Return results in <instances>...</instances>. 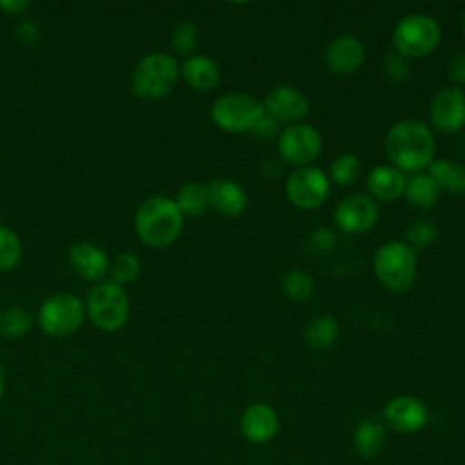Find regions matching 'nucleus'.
<instances>
[{
	"label": "nucleus",
	"mask_w": 465,
	"mask_h": 465,
	"mask_svg": "<svg viewBox=\"0 0 465 465\" xmlns=\"http://www.w3.org/2000/svg\"><path fill=\"white\" fill-rule=\"evenodd\" d=\"M385 154L401 173H420L434 162L436 140L427 124L405 118L391 125L385 134Z\"/></svg>",
	"instance_id": "obj_1"
},
{
	"label": "nucleus",
	"mask_w": 465,
	"mask_h": 465,
	"mask_svg": "<svg viewBox=\"0 0 465 465\" xmlns=\"http://www.w3.org/2000/svg\"><path fill=\"white\" fill-rule=\"evenodd\" d=\"M134 227L143 243L167 247L180 236L183 214L173 198L149 196L136 209Z\"/></svg>",
	"instance_id": "obj_2"
},
{
	"label": "nucleus",
	"mask_w": 465,
	"mask_h": 465,
	"mask_svg": "<svg viewBox=\"0 0 465 465\" xmlns=\"http://www.w3.org/2000/svg\"><path fill=\"white\" fill-rule=\"evenodd\" d=\"M178 78V62L163 51H153L142 56L134 65L131 74V91L142 102H156L174 89Z\"/></svg>",
	"instance_id": "obj_3"
},
{
	"label": "nucleus",
	"mask_w": 465,
	"mask_h": 465,
	"mask_svg": "<svg viewBox=\"0 0 465 465\" xmlns=\"http://www.w3.org/2000/svg\"><path fill=\"white\" fill-rule=\"evenodd\" d=\"M441 40L440 24L425 13H409L401 16L392 29L394 53L403 58H423L430 54Z\"/></svg>",
	"instance_id": "obj_4"
},
{
	"label": "nucleus",
	"mask_w": 465,
	"mask_h": 465,
	"mask_svg": "<svg viewBox=\"0 0 465 465\" xmlns=\"http://www.w3.org/2000/svg\"><path fill=\"white\" fill-rule=\"evenodd\" d=\"M374 274L380 283L392 292H405L416 278V256L405 242L383 243L372 260Z\"/></svg>",
	"instance_id": "obj_5"
},
{
	"label": "nucleus",
	"mask_w": 465,
	"mask_h": 465,
	"mask_svg": "<svg viewBox=\"0 0 465 465\" xmlns=\"http://www.w3.org/2000/svg\"><path fill=\"white\" fill-rule=\"evenodd\" d=\"M265 114L262 102L245 93H225L211 107V120L225 133H247L256 127Z\"/></svg>",
	"instance_id": "obj_6"
},
{
	"label": "nucleus",
	"mask_w": 465,
	"mask_h": 465,
	"mask_svg": "<svg viewBox=\"0 0 465 465\" xmlns=\"http://www.w3.org/2000/svg\"><path fill=\"white\" fill-rule=\"evenodd\" d=\"M87 312L98 329L118 331L127 322L129 300L120 285L100 282L87 294Z\"/></svg>",
	"instance_id": "obj_7"
},
{
	"label": "nucleus",
	"mask_w": 465,
	"mask_h": 465,
	"mask_svg": "<svg viewBox=\"0 0 465 465\" xmlns=\"http://www.w3.org/2000/svg\"><path fill=\"white\" fill-rule=\"evenodd\" d=\"M84 316L85 309L78 296L58 292L42 303L38 311V323L45 334L53 338H65L80 329Z\"/></svg>",
	"instance_id": "obj_8"
},
{
	"label": "nucleus",
	"mask_w": 465,
	"mask_h": 465,
	"mask_svg": "<svg viewBox=\"0 0 465 465\" xmlns=\"http://www.w3.org/2000/svg\"><path fill=\"white\" fill-rule=\"evenodd\" d=\"M278 153L280 156L298 167L311 165L322 153V134L314 125L292 124L287 125L278 134Z\"/></svg>",
	"instance_id": "obj_9"
},
{
	"label": "nucleus",
	"mask_w": 465,
	"mask_h": 465,
	"mask_svg": "<svg viewBox=\"0 0 465 465\" xmlns=\"http://www.w3.org/2000/svg\"><path fill=\"white\" fill-rule=\"evenodd\" d=\"M329 178L327 174L314 167H298L294 169L285 183V193L289 202L298 209H316L329 196Z\"/></svg>",
	"instance_id": "obj_10"
},
{
	"label": "nucleus",
	"mask_w": 465,
	"mask_h": 465,
	"mask_svg": "<svg viewBox=\"0 0 465 465\" xmlns=\"http://www.w3.org/2000/svg\"><path fill=\"white\" fill-rule=\"evenodd\" d=\"M429 120L440 133H456L465 125V94L460 87H441L429 102Z\"/></svg>",
	"instance_id": "obj_11"
},
{
	"label": "nucleus",
	"mask_w": 465,
	"mask_h": 465,
	"mask_svg": "<svg viewBox=\"0 0 465 465\" xmlns=\"http://www.w3.org/2000/svg\"><path fill=\"white\" fill-rule=\"evenodd\" d=\"M262 105L265 113L272 116L278 124L287 125L300 124V120H303L311 109L309 98L298 87L287 84L274 85L272 89H269Z\"/></svg>",
	"instance_id": "obj_12"
},
{
	"label": "nucleus",
	"mask_w": 465,
	"mask_h": 465,
	"mask_svg": "<svg viewBox=\"0 0 465 465\" xmlns=\"http://www.w3.org/2000/svg\"><path fill=\"white\" fill-rule=\"evenodd\" d=\"M378 203L369 194H351L334 209V222L347 234H363L378 222Z\"/></svg>",
	"instance_id": "obj_13"
},
{
	"label": "nucleus",
	"mask_w": 465,
	"mask_h": 465,
	"mask_svg": "<svg viewBox=\"0 0 465 465\" xmlns=\"http://www.w3.org/2000/svg\"><path fill=\"white\" fill-rule=\"evenodd\" d=\"M381 414H383L385 425L401 434H412L421 430L429 420L425 403L409 394H400L391 398L385 403Z\"/></svg>",
	"instance_id": "obj_14"
},
{
	"label": "nucleus",
	"mask_w": 465,
	"mask_h": 465,
	"mask_svg": "<svg viewBox=\"0 0 465 465\" xmlns=\"http://www.w3.org/2000/svg\"><path fill=\"white\" fill-rule=\"evenodd\" d=\"M323 60L332 74L349 76L361 67L365 60V45L354 35H340L327 44Z\"/></svg>",
	"instance_id": "obj_15"
},
{
	"label": "nucleus",
	"mask_w": 465,
	"mask_h": 465,
	"mask_svg": "<svg viewBox=\"0 0 465 465\" xmlns=\"http://www.w3.org/2000/svg\"><path fill=\"white\" fill-rule=\"evenodd\" d=\"M280 429V418L272 405L265 401L251 403L240 418V430L251 443H265L276 436Z\"/></svg>",
	"instance_id": "obj_16"
},
{
	"label": "nucleus",
	"mask_w": 465,
	"mask_h": 465,
	"mask_svg": "<svg viewBox=\"0 0 465 465\" xmlns=\"http://www.w3.org/2000/svg\"><path fill=\"white\" fill-rule=\"evenodd\" d=\"M207 191H209V207H213L222 216L234 218L247 205V193L234 180L216 178L207 185Z\"/></svg>",
	"instance_id": "obj_17"
},
{
	"label": "nucleus",
	"mask_w": 465,
	"mask_h": 465,
	"mask_svg": "<svg viewBox=\"0 0 465 465\" xmlns=\"http://www.w3.org/2000/svg\"><path fill=\"white\" fill-rule=\"evenodd\" d=\"M405 174L394 165H376L369 171L365 185L369 196L376 202H394L403 196L405 191Z\"/></svg>",
	"instance_id": "obj_18"
},
{
	"label": "nucleus",
	"mask_w": 465,
	"mask_h": 465,
	"mask_svg": "<svg viewBox=\"0 0 465 465\" xmlns=\"http://www.w3.org/2000/svg\"><path fill=\"white\" fill-rule=\"evenodd\" d=\"M69 263H71V269L80 278L89 280V282L100 280L105 274V271L109 269L105 252L98 245L89 243V242L74 243L69 249Z\"/></svg>",
	"instance_id": "obj_19"
},
{
	"label": "nucleus",
	"mask_w": 465,
	"mask_h": 465,
	"mask_svg": "<svg viewBox=\"0 0 465 465\" xmlns=\"http://www.w3.org/2000/svg\"><path fill=\"white\" fill-rule=\"evenodd\" d=\"M183 82L194 91H211L220 84V67L207 54L189 56L180 69Z\"/></svg>",
	"instance_id": "obj_20"
},
{
	"label": "nucleus",
	"mask_w": 465,
	"mask_h": 465,
	"mask_svg": "<svg viewBox=\"0 0 465 465\" xmlns=\"http://www.w3.org/2000/svg\"><path fill=\"white\" fill-rule=\"evenodd\" d=\"M441 189L436 183V180L425 173H411L405 178V191L403 196L407 200V203L418 211H429L436 205V202L440 200Z\"/></svg>",
	"instance_id": "obj_21"
},
{
	"label": "nucleus",
	"mask_w": 465,
	"mask_h": 465,
	"mask_svg": "<svg viewBox=\"0 0 465 465\" xmlns=\"http://www.w3.org/2000/svg\"><path fill=\"white\" fill-rule=\"evenodd\" d=\"M385 440H387L385 425L374 418L361 420L356 425L354 434H352L354 450L363 460H371V458L378 456L385 447Z\"/></svg>",
	"instance_id": "obj_22"
},
{
	"label": "nucleus",
	"mask_w": 465,
	"mask_h": 465,
	"mask_svg": "<svg viewBox=\"0 0 465 465\" xmlns=\"http://www.w3.org/2000/svg\"><path fill=\"white\" fill-rule=\"evenodd\" d=\"M340 334V325L334 316L320 314L307 322L303 331V340L312 351H327L334 345Z\"/></svg>",
	"instance_id": "obj_23"
},
{
	"label": "nucleus",
	"mask_w": 465,
	"mask_h": 465,
	"mask_svg": "<svg viewBox=\"0 0 465 465\" xmlns=\"http://www.w3.org/2000/svg\"><path fill=\"white\" fill-rule=\"evenodd\" d=\"M429 174L436 180L440 189L449 193H465V162L434 158L429 165Z\"/></svg>",
	"instance_id": "obj_24"
},
{
	"label": "nucleus",
	"mask_w": 465,
	"mask_h": 465,
	"mask_svg": "<svg viewBox=\"0 0 465 465\" xmlns=\"http://www.w3.org/2000/svg\"><path fill=\"white\" fill-rule=\"evenodd\" d=\"M174 203L182 211V214L196 216L202 214L209 207V191L205 183L187 182L183 183L174 198Z\"/></svg>",
	"instance_id": "obj_25"
},
{
	"label": "nucleus",
	"mask_w": 465,
	"mask_h": 465,
	"mask_svg": "<svg viewBox=\"0 0 465 465\" xmlns=\"http://www.w3.org/2000/svg\"><path fill=\"white\" fill-rule=\"evenodd\" d=\"M283 292L294 302H305L314 292V280L303 269H291L283 274L282 280Z\"/></svg>",
	"instance_id": "obj_26"
},
{
	"label": "nucleus",
	"mask_w": 465,
	"mask_h": 465,
	"mask_svg": "<svg viewBox=\"0 0 465 465\" xmlns=\"http://www.w3.org/2000/svg\"><path fill=\"white\" fill-rule=\"evenodd\" d=\"M31 329V316L22 307L0 311V334L4 338H22Z\"/></svg>",
	"instance_id": "obj_27"
},
{
	"label": "nucleus",
	"mask_w": 465,
	"mask_h": 465,
	"mask_svg": "<svg viewBox=\"0 0 465 465\" xmlns=\"http://www.w3.org/2000/svg\"><path fill=\"white\" fill-rule=\"evenodd\" d=\"M360 171H361L360 158L351 154V153H345V154H340L332 160L329 176L334 183L349 187V185L356 183V180L360 176Z\"/></svg>",
	"instance_id": "obj_28"
},
{
	"label": "nucleus",
	"mask_w": 465,
	"mask_h": 465,
	"mask_svg": "<svg viewBox=\"0 0 465 465\" xmlns=\"http://www.w3.org/2000/svg\"><path fill=\"white\" fill-rule=\"evenodd\" d=\"M438 225L430 220H416L412 222L405 231V243L412 249H427L430 247L438 238Z\"/></svg>",
	"instance_id": "obj_29"
},
{
	"label": "nucleus",
	"mask_w": 465,
	"mask_h": 465,
	"mask_svg": "<svg viewBox=\"0 0 465 465\" xmlns=\"http://www.w3.org/2000/svg\"><path fill=\"white\" fill-rule=\"evenodd\" d=\"M22 258V243L15 231L0 225V271H9Z\"/></svg>",
	"instance_id": "obj_30"
},
{
	"label": "nucleus",
	"mask_w": 465,
	"mask_h": 465,
	"mask_svg": "<svg viewBox=\"0 0 465 465\" xmlns=\"http://www.w3.org/2000/svg\"><path fill=\"white\" fill-rule=\"evenodd\" d=\"M109 272H111V282L113 283H116V285L131 283L133 280H136V276L140 272V262L134 254L122 252L113 260V263L109 267Z\"/></svg>",
	"instance_id": "obj_31"
},
{
	"label": "nucleus",
	"mask_w": 465,
	"mask_h": 465,
	"mask_svg": "<svg viewBox=\"0 0 465 465\" xmlns=\"http://www.w3.org/2000/svg\"><path fill=\"white\" fill-rule=\"evenodd\" d=\"M381 71H383V78L391 85H396V87L403 85L411 78V64L407 58H403L398 53H391V54L383 56Z\"/></svg>",
	"instance_id": "obj_32"
},
{
	"label": "nucleus",
	"mask_w": 465,
	"mask_h": 465,
	"mask_svg": "<svg viewBox=\"0 0 465 465\" xmlns=\"http://www.w3.org/2000/svg\"><path fill=\"white\" fill-rule=\"evenodd\" d=\"M196 42H198V31H196V25L193 22L185 20V22H180L173 27L171 45H173L176 54H180V56L191 54L193 49L196 47Z\"/></svg>",
	"instance_id": "obj_33"
},
{
	"label": "nucleus",
	"mask_w": 465,
	"mask_h": 465,
	"mask_svg": "<svg viewBox=\"0 0 465 465\" xmlns=\"http://www.w3.org/2000/svg\"><path fill=\"white\" fill-rule=\"evenodd\" d=\"M305 247L309 252L318 254V256L329 254L336 247V234L329 227H318L309 232V236L305 240Z\"/></svg>",
	"instance_id": "obj_34"
},
{
	"label": "nucleus",
	"mask_w": 465,
	"mask_h": 465,
	"mask_svg": "<svg viewBox=\"0 0 465 465\" xmlns=\"http://www.w3.org/2000/svg\"><path fill=\"white\" fill-rule=\"evenodd\" d=\"M16 36L20 38V42L24 45H35L38 42V36H40V31H38V25L36 22L33 20H22L18 22L16 25Z\"/></svg>",
	"instance_id": "obj_35"
},
{
	"label": "nucleus",
	"mask_w": 465,
	"mask_h": 465,
	"mask_svg": "<svg viewBox=\"0 0 465 465\" xmlns=\"http://www.w3.org/2000/svg\"><path fill=\"white\" fill-rule=\"evenodd\" d=\"M447 74L454 84H465V51L456 53L447 65Z\"/></svg>",
	"instance_id": "obj_36"
},
{
	"label": "nucleus",
	"mask_w": 465,
	"mask_h": 465,
	"mask_svg": "<svg viewBox=\"0 0 465 465\" xmlns=\"http://www.w3.org/2000/svg\"><path fill=\"white\" fill-rule=\"evenodd\" d=\"M278 127H280V124H278L272 116H269V114L265 113V114L260 118V122L256 124V127L252 129V134L258 136V138H262V140H267V138H272V136L280 134V133H278Z\"/></svg>",
	"instance_id": "obj_37"
},
{
	"label": "nucleus",
	"mask_w": 465,
	"mask_h": 465,
	"mask_svg": "<svg viewBox=\"0 0 465 465\" xmlns=\"http://www.w3.org/2000/svg\"><path fill=\"white\" fill-rule=\"evenodd\" d=\"M25 7H29L27 0H2L0 2V9L5 11L7 15H18L22 13Z\"/></svg>",
	"instance_id": "obj_38"
},
{
	"label": "nucleus",
	"mask_w": 465,
	"mask_h": 465,
	"mask_svg": "<svg viewBox=\"0 0 465 465\" xmlns=\"http://www.w3.org/2000/svg\"><path fill=\"white\" fill-rule=\"evenodd\" d=\"M4 391H5V371H4V367L0 363V400L4 396Z\"/></svg>",
	"instance_id": "obj_39"
},
{
	"label": "nucleus",
	"mask_w": 465,
	"mask_h": 465,
	"mask_svg": "<svg viewBox=\"0 0 465 465\" xmlns=\"http://www.w3.org/2000/svg\"><path fill=\"white\" fill-rule=\"evenodd\" d=\"M461 31H463V36H465V13L461 16Z\"/></svg>",
	"instance_id": "obj_40"
}]
</instances>
